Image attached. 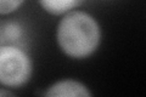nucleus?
Wrapping results in <instances>:
<instances>
[{
    "label": "nucleus",
    "mask_w": 146,
    "mask_h": 97,
    "mask_svg": "<svg viewBox=\"0 0 146 97\" xmlns=\"http://www.w3.org/2000/svg\"><path fill=\"white\" fill-rule=\"evenodd\" d=\"M102 38L100 21L82 9L61 16L55 28V41L58 50L74 61H83L96 53Z\"/></svg>",
    "instance_id": "nucleus-1"
},
{
    "label": "nucleus",
    "mask_w": 146,
    "mask_h": 97,
    "mask_svg": "<svg viewBox=\"0 0 146 97\" xmlns=\"http://www.w3.org/2000/svg\"><path fill=\"white\" fill-rule=\"evenodd\" d=\"M84 0H36L40 9L50 16L61 17L83 4Z\"/></svg>",
    "instance_id": "nucleus-5"
},
{
    "label": "nucleus",
    "mask_w": 146,
    "mask_h": 97,
    "mask_svg": "<svg viewBox=\"0 0 146 97\" xmlns=\"http://www.w3.org/2000/svg\"><path fill=\"white\" fill-rule=\"evenodd\" d=\"M33 57L28 49L15 45H0V86L17 90L32 80Z\"/></svg>",
    "instance_id": "nucleus-2"
},
{
    "label": "nucleus",
    "mask_w": 146,
    "mask_h": 97,
    "mask_svg": "<svg viewBox=\"0 0 146 97\" xmlns=\"http://www.w3.org/2000/svg\"><path fill=\"white\" fill-rule=\"evenodd\" d=\"M16 95V92L15 90H12V89H9V87H4V86H0V97H3V96H15Z\"/></svg>",
    "instance_id": "nucleus-7"
},
{
    "label": "nucleus",
    "mask_w": 146,
    "mask_h": 97,
    "mask_svg": "<svg viewBox=\"0 0 146 97\" xmlns=\"http://www.w3.org/2000/svg\"><path fill=\"white\" fill-rule=\"evenodd\" d=\"M43 95L46 97H91L93 91L85 82L66 78L56 80L46 86Z\"/></svg>",
    "instance_id": "nucleus-4"
},
{
    "label": "nucleus",
    "mask_w": 146,
    "mask_h": 97,
    "mask_svg": "<svg viewBox=\"0 0 146 97\" xmlns=\"http://www.w3.org/2000/svg\"><path fill=\"white\" fill-rule=\"evenodd\" d=\"M0 45H15L28 49L31 46V30L28 24L18 18L9 16L0 21Z\"/></svg>",
    "instance_id": "nucleus-3"
},
{
    "label": "nucleus",
    "mask_w": 146,
    "mask_h": 97,
    "mask_svg": "<svg viewBox=\"0 0 146 97\" xmlns=\"http://www.w3.org/2000/svg\"><path fill=\"white\" fill-rule=\"evenodd\" d=\"M27 0H0V17H9L21 10Z\"/></svg>",
    "instance_id": "nucleus-6"
}]
</instances>
